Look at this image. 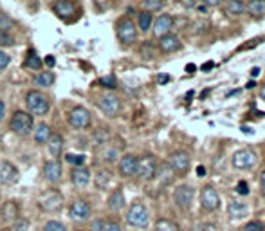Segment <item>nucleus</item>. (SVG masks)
Here are the masks:
<instances>
[{"label":"nucleus","mask_w":265,"mask_h":231,"mask_svg":"<svg viewBox=\"0 0 265 231\" xmlns=\"http://www.w3.org/2000/svg\"><path fill=\"white\" fill-rule=\"evenodd\" d=\"M26 107H27L29 114L45 116V114L49 112L51 105L44 92H40V90H29L27 94H26Z\"/></svg>","instance_id":"nucleus-1"},{"label":"nucleus","mask_w":265,"mask_h":231,"mask_svg":"<svg viewBox=\"0 0 265 231\" xmlns=\"http://www.w3.org/2000/svg\"><path fill=\"white\" fill-rule=\"evenodd\" d=\"M33 127H34L33 116L29 112H24V110H15L11 119H9V128L17 135H29Z\"/></svg>","instance_id":"nucleus-2"},{"label":"nucleus","mask_w":265,"mask_h":231,"mask_svg":"<svg viewBox=\"0 0 265 231\" xmlns=\"http://www.w3.org/2000/svg\"><path fill=\"white\" fill-rule=\"evenodd\" d=\"M127 222L133 228H146L150 222V215L148 209L143 203H133L130 208H128L127 213Z\"/></svg>","instance_id":"nucleus-3"},{"label":"nucleus","mask_w":265,"mask_h":231,"mask_svg":"<svg viewBox=\"0 0 265 231\" xmlns=\"http://www.w3.org/2000/svg\"><path fill=\"white\" fill-rule=\"evenodd\" d=\"M168 166L171 172H175L179 175H184L191 166V157L186 150H175L168 155Z\"/></svg>","instance_id":"nucleus-4"},{"label":"nucleus","mask_w":265,"mask_h":231,"mask_svg":"<svg viewBox=\"0 0 265 231\" xmlns=\"http://www.w3.org/2000/svg\"><path fill=\"white\" fill-rule=\"evenodd\" d=\"M116 34L119 42L123 45H130L135 42L137 38V29H135V24L130 20V18H121L116 26Z\"/></svg>","instance_id":"nucleus-5"},{"label":"nucleus","mask_w":265,"mask_h":231,"mask_svg":"<svg viewBox=\"0 0 265 231\" xmlns=\"http://www.w3.org/2000/svg\"><path fill=\"white\" fill-rule=\"evenodd\" d=\"M135 175L143 180L154 179L155 175H157V157L155 155H143L141 159H137Z\"/></svg>","instance_id":"nucleus-6"},{"label":"nucleus","mask_w":265,"mask_h":231,"mask_svg":"<svg viewBox=\"0 0 265 231\" xmlns=\"http://www.w3.org/2000/svg\"><path fill=\"white\" fill-rule=\"evenodd\" d=\"M200 206L204 211H216L220 208V195L215 190V186L211 184H206L202 190H200Z\"/></svg>","instance_id":"nucleus-7"},{"label":"nucleus","mask_w":265,"mask_h":231,"mask_svg":"<svg viewBox=\"0 0 265 231\" xmlns=\"http://www.w3.org/2000/svg\"><path fill=\"white\" fill-rule=\"evenodd\" d=\"M193 197H195V192L189 184H181V186H177L175 192H173V203L177 204V208L179 209L191 208Z\"/></svg>","instance_id":"nucleus-8"},{"label":"nucleus","mask_w":265,"mask_h":231,"mask_svg":"<svg viewBox=\"0 0 265 231\" xmlns=\"http://www.w3.org/2000/svg\"><path fill=\"white\" fill-rule=\"evenodd\" d=\"M231 164L233 168L237 170H251L256 164V154L253 150H249V148H243V150H238L235 152L231 159Z\"/></svg>","instance_id":"nucleus-9"},{"label":"nucleus","mask_w":265,"mask_h":231,"mask_svg":"<svg viewBox=\"0 0 265 231\" xmlns=\"http://www.w3.org/2000/svg\"><path fill=\"white\" fill-rule=\"evenodd\" d=\"M40 208L45 209V211H56V209L61 208V203H63V197L58 190H47L40 195L38 199Z\"/></svg>","instance_id":"nucleus-10"},{"label":"nucleus","mask_w":265,"mask_h":231,"mask_svg":"<svg viewBox=\"0 0 265 231\" xmlns=\"http://www.w3.org/2000/svg\"><path fill=\"white\" fill-rule=\"evenodd\" d=\"M90 121H92V118H90V112H88L87 108L76 107L69 112V123H71V127H74V128H80V130L88 128V127H90Z\"/></svg>","instance_id":"nucleus-11"},{"label":"nucleus","mask_w":265,"mask_h":231,"mask_svg":"<svg viewBox=\"0 0 265 231\" xmlns=\"http://www.w3.org/2000/svg\"><path fill=\"white\" fill-rule=\"evenodd\" d=\"M100 108L108 118H114V116H117V112L121 110V100H119L116 94H110V92H108V94H103L100 100Z\"/></svg>","instance_id":"nucleus-12"},{"label":"nucleus","mask_w":265,"mask_h":231,"mask_svg":"<svg viewBox=\"0 0 265 231\" xmlns=\"http://www.w3.org/2000/svg\"><path fill=\"white\" fill-rule=\"evenodd\" d=\"M90 211H92L90 203H87L85 199H76L69 208V215L72 220H87L90 217Z\"/></svg>","instance_id":"nucleus-13"},{"label":"nucleus","mask_w":265,"mask_h":231,"mask_svg":"<svg viewBox=\"0 0 265 231\" xmlns=\"http://www.w3.org/2000/svg\"><path fill=\"white\" fill-rule=\"evenodd\" d=\"M173 27V17L171 15H168V13H164V15H159V17L155 18L154 22V36H157V38H162L164 34L170 33V29Z\"/></svg>","instance_id":"nucleus-14"},{"label":"nucleus","mask_w":265,"mask_h":231,"mask_svg":"<svg viewBox=\"0 0 265 231\" xmlns=\"http://www.w3.org/2000/svg\"><path fill=\"white\" fill-rule=\"evenodd\" d=\"M18 179L17 166L9 161H0V184H13Z\"/></svg>","instance_id":"nucleus-15"},{"label":"nucleus","mask_w":265,"mask_h":231,"mask_svg":"<svg viewBox=\"0 0 265 231\" xmlns=\"http://www.w3.org/2000/svg\"><path fill=\"white\" fill-rule=\"evenodd\" d=\"M92 179V174H90V170L85 168V166H78V168H72L71 172V180L72 184L76 188H87L88 182Z\"/></svg>","instance_id":"nucleus-16"},{"label":"nucleus","mask_w":265,"mask_h":231,"mask_svg":"<svg viewBox=\"0 0 265 231\" xmlns=\"http://www.w3.org/2000/svg\"><path fill=\"white\" fill-rule=\"evenodd\" d=\"M135 170H137V157L132 154H125L119 159V174L123 177H132V175H135Z\"/></svg>","instance_id":"nucleus-17"},{"label":"nucleus","mask_w":265,"mask_h":231,"mask_svg":"<svg viewBox=\"0 0 265 231\" xmlns=\"http://www.w3.org/2000/svg\"><path fill=\"white\" fill-rule=\"evenodd\" d=\"M181 40H179V36L173 33H168L164 34L162 38H159V49L162 52H166V54H170V52H175L181 49Z\"/></svg>","instance_id":"nucleus-18"},{"label":"nucleus","mask_w":265,"mask_h":231,"mask_svg":"<svg viewBox=\"0 0 265 231\" xmlns=\"http://www.w3.org/2000/svg\"><path fill=\"white\" fill-rule=\"evenodd\" d=\"M44 177L49 182H58L61 179V164L60 161H49L44 164Z\"/></svg>","instance_id":"nucleus-19"},{"label":"nucleus","mask_w":265,"mask_h":231,"mask_svg":"<svg viewBox=\"0 0 265 231\" xmlns=\"http://www.w3.org/2000/svg\"><path fill=\"white\" fill-rule=\"evenodd\" d=\"M53 11H54L60 18H69L71 15H74V11H76V4L71 2V0H60V2L53 4Z\"/></svg>","instance_id":"nucleus-20"},{"label":"nucleus","mask_w":265,"mask_h":231,"mask_svg":"<svg viewBox=\"0 0 265 231\" xmlns=\"http://www.w3.org/2000/svg\"><path fill=\"white\" fill-rule=\"evenodd\" d=\"M227 213L231 219H243L247 215V204L240 201H229L227 204Z\"/></svg>","instance_id":"nucleus-21"},{"label":"nucleus","mask_w":265,"mask_h":231,"mask_svg":"<svg viewBox=\"0 0 265 231\" xmlns=\"http://www.w3.org/2000/svg\"><path fill=\"white\" fill-rule=\"evenodd\" d=\"M47 148L53 157H60L63 152V137L60 134H51L49 141H47Z\"/></svg>","instance_id":"nucleus-22"},{"label":"nucleus","mask_w":265,"mask_h":231,"mask_svg":"<svg viewBox=\"0 0 265 231\" xmlns=\"http://www.w3.org/2000/svg\"><path fill=\"white\" fill-rule=\"evenodd\" d=\"M222 7H224V13H227L229 17H240L245 13V4L242 0H229Z\"/></svg>","instance_id":"nucleus-23"},{"label":"nucleus","mask_w":265,"mask_h":231,"mask_svg":"<svg viewBox=\"0 0 265 231\" xmlns=\"http://www.w3.org/2000/svg\"><path fill=\"white\" fill-rule=\"evenodd\" d=\"M123 206H125V193H123L121 188H117V190H114L110 193V197H108V208L112 211H119Z\"/></svg>","instance_id":"nucleus-24"},{"label":"nucleus","mask_w":265,"mask_h":231,"mask_svg":"<svg viewBox=\"0 0 265 231\" xmlns=\"http://www.w3.org/2000/svg\"><path fill=\"white\" fill-rule=\"evenodd\" d=\"M51 134H53V132H51L49 125L40 123L38 127H36V130L33 132V137H34V141L38 143V145H45V143L49 141Z\"/></svg>","instance_id":"nucleus-25"},{"label":"nucleus","mask_w":265,"mask_h":231,"mask_svg":"<svg viewBox=\"0 0 265 231\" xmlns=\"http://www.w3.org/2000/svg\"><path fill=\"white\" fill-rule=\"evenodd\" d=\"M245 11L251 17H265V0H251L245 4Z\"/></svg>","instance_id":"nucleus-26"},{"label":"nucleus","mask_w":265,"mask_h":231,"mask_svg":"<svg viewBox=\"0 0 265 231\" xmlns=\"http://www.w3.org/2000/svg\"><path fill=\"white\" fill-rule=\"evenodd\" d=\"M2 217L6 220H17L18 219V204L15 201H7L2 206Z\"/></svg>","instance_id":"nucleus-27"},{"label":"nucleus","mask_w":265,"mask_h":231,"mask_svg":"<svg viewBox=\"0 0 265 231\" xmlns=\"http://www.w3.org/2000/svg\"><path fill=\"white\" fill-rule=\"evenodd\" d=\"M152 24H154V15H152V13L139 11V15H137V26H139V29H141L143 33L150 31Z\"/></svg>","instance_id":"nucleus-28"},{"label":"nucleus","mask_w":265,"mask_h":231,"mask_svg":"<svg viewBox=\"0 0 265 231\" xmlns=\"http://www.w3.org/2000/svg\"><path fill=\"white\" fill-rule=\"evenodd\" d=\"M141 7H143V11L154 15V11H160L164 7V2H160V0H144V2H141Z\"/></svg>","instance_id":"nucleus-29"},{"label":"nucleus","mask_w":265,"mask_h":231,"mask_svg":"<svg viewBox=\"0 0 265 231\" xmlns=\"http://www.w3.org/2000/svg\"><path fill=\"white\" fill-rule=\"evenodd\" d=\"M34 83L38 87H51L54 83V74L53 73H40L36 78H34Z\"/></svg>","instance_id":"nucleus-30"},{"label":"nucleus","mask_w":265,"mask_h":231,"mask_svg":"<svg viewBox=\"0 0 265 231\" xmlns=\"http://www.w3.org/2000/svg\"><path fill=\"white\" fill-rule=\"evenodd\" d=\"M108 182H110V174L106 170H101V172L96 174V186L100 188V190H105L108 186Z\"/></svg>","instance_id":"nucleus-31"},{"label":"nucleus","mask_w":265,"mask_h":231,"mask_svg":"<svg viewBox=\"0 0 265 231\" xmlns=\"http://www.w3.org/2000/svg\"><path fill=\"white\" fill-rule=\"evenodd\" d=\"M155 231H179L175 222H171L168 219H159L155 222Z\"/></svg>","instance_id":"nucleus-32"},{"label":"nucleus","mask_w":265,"mask_h":231,"mask_svg":"<svg viewBox=\"0 0 265 231\" xmlns=\"http://www.w3.org/2000/svg\"><path fill=\"white\" fill-rule=\"evenodd\" d=\"M26 67L34 69V71H40V69H42V60H40L38 54L34 51H29L27 60H26Z\"/></svg>","instance_id":"nucleus-33"},{"label":"nucleus","mask_w":265,"mask_h":231,"mask_svg":"<svg viewBox=\"0 0 265 231\" xmlns=\"http://www.w3.org/2000/svg\"><path fill=\"white\" fill-rule=\"evenodd\" d=\"M67 163L74 164V168H78V166H83V163H85V155L83 154H67L65 155Z\"/></svg>","instance_id":"nucleus-34"},{"label":"nucleus","mask_w":265,"mask_h":231,"mask_svg":"<svg viewBox=\"0 0 265 231\" xmlns=\"http://www.w3.org/2000/svg\"><path fill=\"white\" fill-rule=\"evenodd\" d=\"M0 45H2V47H11V45H15V38H13V34L9 33V31L0 29Z\"/></svg>","instance_id":"nucleus-35"},{"label":"nucleus","mask_w":265,"mask_h":231,"mask_svg":"<svg viewBox=\"0 0 265 231\" xmlns=\"http://www.w3.org/2000/svg\"><path fill=\"white\" fill-rule=\"evenodd\" d=\"M100 83L105 87V89H116L117 87V79L114 74H106V76H103V78L100 79Z\"/></svg>","instance_id":"nucleus-36"},{"label":"nucleus","mask_w":265,"mask_h":231,"mask_svg":"<svg viewBox=\"0 0 265 231\" xmlns=\"http://www.w3.org/2000/svg\"><path fill=\"white\" fill-rule=\"evenodd\" d=\"M27 230H29V220L22 219V217H18L11 226V231H27Z\"/></svg>","instance_id":"nucleus-37"},{"label":"nucleus","mask_w":265,"mask_h":231,"mask_svg":"<svg viewBox=\"0 0 265 231\" xmlns=\"http://www.w3.org/2000/svg\"><path fill=\"white\" fill-rule=\"evenodd\" d=\"M42 231H67V228H65V224H61L58 220H49V222L44 226V230Z\"/></svg>","instance_id":"nucleus-38"},{"label":"nucleus","mask_w":265,"mask_h":231,"mask_svg":"<svg viewBox=\"0 0 265 231\" xmlns=\"http://www.w3.org/2000/svg\"><path fill=\"white\" fill-rule=\"evenodd\" d=\"M237 193L238 195H242V197L249 195V184L245 182V180H240V182L237 184Z\"/></svg>","instance_id":"nucleus-39"},{"label":"nucleus","mask_w":265,"mask_h":231,"mask_svg":"<svg viewBox=\"0 0 265 231\" xmlns=\"http://www.w3.org/2000/svg\"><path fill=\"white\" fill-rule=\"evenodd\" d=\"M243 231H264V224H262L260 220H254V222H249V224L243 228Z\"/></svg>","instance_id":"nucleus-40"},{"label":"nucleus","mask_w":265,"mask_h":231,"mask_svg":"<svg viewBox=\"0 0 265 231\" xmlns=\"http://www.w3.org/2000/svg\"><path fill=\"white\" fill-rule=\"evenodd\" d=\"M103 231H123L121 226L117 224V222H114V220H108V222H105V228H103Z\"/></svg>","instance_id":"nucleus-41"},{"label":"nucleus","mask_w":265,"mask_h":231,"mask_svg":"<svg viewBox=\"0 0 265 231\" xmlns=\"http://www.w3.org/2000/svg\"><path fill=\"white\" fill-rule=\"evenodd\" d=\"M9 62H11V60H9V56H7L4 51H0V71H4V69L9 65Z\"/></svg>","instance_id":"nucleus-42"},{"label":"nucleus","mask_w":265,"mask_h":231,"mask_svg":"<svg viewBox=\"0 0 265 231\" xmlns=\"http://www.w3.org/2000/svg\"><path fill=\"white\" fill-rule=\"evenodd\" d=\"M103 228H105V220H94L92 222V231H103Z\"/></svg>","instance_id":"nucleus-43"},{"label":"nucleus","mask_w":265,"mask_h":231,"mask_svg":"<svg viewBox=\"0 0 265 231\" xmlns=\"http://www.w3.org/2000/svg\"><path fill=\"white\" fill-rule=\"evenodd\" d=\"M260 188H262V195L265 197V170L260 175Z\"/></svg>","instance_id":"nucleus-44"},{"label":"nucleus","mask_w":265,"mask_h":231,"mask_svg":"<svg viewBox=\"0 0 265 231\" xmlns=\"http://www.w3.org/2000/svg\"><path fill=\"white\" fill-rule=\"evenodd\" d=\"M4 116H6V103L0 100V121L4 119Z\"/></svg>","instance_id":"nucleus-45"},{"label":"nucleus","mask_w":265,"mask_h":231,"mask_svg":"<svg viewBox=\"0 0 265 231\" xmlns=\"http://www.w3.org/2000/svg\"><path fill=\"white\" fill-rule=\"evenodd\" d=\"M45 63H47V67H54V63H56V60H54V56H45Z\"/></svg>","instance_id":"nucleus-46"},{"label":"nucleus","mask_w":265,"mask_h":231,"mask_svg":"<svg viewBox=\"0 0 265 231\" xmlns=\"http://www.w3.org/2000/svg\"><path fill=\"white\" fill-rule=\"evenodd\" d=\"M213 67H215V63L208 62V63H204V65H202V71H210V69H213Z\"/></svg>","instance_id":"nucleus-47"},{"label":"nucleus","mask_w":265,"mask_h":231,"mask_svg":"<svg viewBox=\"0 0 265 231\" xmlns=\"http://www.w3.org/2000/svg\"><path fill=\"white\" fill-rule=\"evenodd\" d=\"M166 81H170V76H166V74H160V76H159V83H166Z\"/></svg>","instance_id":"nucleus-48"},{"label":"nucleus","mask_w":265,"mask_h":231,"mask_svg":"<svg viewBox=\"0 0 265 231\" xmlns=\"http://www.w3.org/2000/svg\"><path fill=\"white\" fill-rule=\"evenodd\" d=\"M183 6L184 7H197L199 4H197V2H183Z\"/></svg>","instance_id":"nucleus-49"},{"label":"nucleus","mask_w":265,"mask_h":231,"mask_svg":"<svg viewBox=\"0 0 265 231\" xmlns=\"http://www.w3.org/2000/svg\"><path fill=\"white\" fill-rule=\"evenodd\" d=\"M260 98L265 102V85H262V87H260Z\"/></svg>","instance_id":"nucleus-50"},{"label":"nucleus","mask_w":265,"mask_h":231,"mask_svg":"<svg viewBox=\"0 0 265 231\" xmlns=\"http://www.w3.org/2000/svg\"><path fill=\"white\" fill-rule=\"evenodd\" d=\"M258 74H260V69H258V67H254L253 71H251V76H253V78H256Z\"/></svg>","instance_id":"nucleus-51"},{"label":"nucleus","mask_w":265,"mask_h":231,"mask_svg":"<svg viewBox=\"0 0 265 231\" xmlns=\"http://www.w3.org/2000/svg\"><path fill=\"white\" fill-rule=\"evenodd\" d=\"M199 175H200V177H204V175H206V168H204V166H199Z\"/></svg>","instance_id":"nucleus-52"},{"label":"nucleus","mask_w":265,"mask_h":231,"mask_svg":"<svg viewBox=\"0 0 265 231\" xmlns=\"http://www.w3.org/2000/svg\"><path fill=\"white\" fill-rule=\"evenodd\" d=\"M253 87H256V83H253V81H249V83H247V89H253Z\"/></svg>","instance_id":"nucleus-53"},{"label":"nucleus","mask_w":265,"mask_h":231,"mask_svg":"<svg viewBox=\"0 0 265 231\" xmlns=\"http://www.w3.org/2000/svg\"><path fill=\"white\" fill-rule=\"evenodd\" d=\"M78 231H83V230H78Z\"/></svg>","instance_id":"nucleus-54"}]
</instances>
